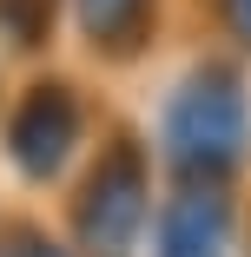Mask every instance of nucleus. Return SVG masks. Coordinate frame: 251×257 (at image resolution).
Instances as JSON below:
<instances>
[{"label":"nucleus","mask_w":251,"mask_h":257,"mask_svg":"<svg viewBox=\"0 0 251 257\" xmlns=\"http://www.w3.org/2000/svg\"><path fill=\"white\" fill-rule=\"evenodd\" d=\"M165 139H172V159L185 172H198V185H212L218 165L238 159L244 145V99L225 73H198L172 92V112H165Z\"/></svg>","instance_id":"f257e3e1"},{"label":"nucleus","mask_w":251,"mask_h":257,"mask_svg":"<svg viewBox=\"0 0 251 257\" xmlns=\"http://www.w3.org/2000/svg\"><path fill=\"white\" fill-rule=\"evenodd\" d=\"M225 250V198L212 185H192L172 204V231H165V257H218Z\"/></svg>","instance_id":"f03ea898"},{"label":"nucleus","mask_w":251,"mask_h":257,"mask_svg":"<svg viewBox=\"0 0 251 257\" xmlns=\"http://www.w3.org/2000/svg\"><path fill=\"white\" fill-rule=\"evenodd\" d=\"M66 139H73V106L60 92H40L27 106V125L14 132V159H27L33 172H53V159H60Z\"/></svg>","instance_id":"7ed1b4c3"},{"label":"nucleus","mask_w":251,"mask_h":257,"mask_svg":"<svg viewBox=\"0 0 251 257\" xmlns=\"http://www.w3.org/2000/svg\"><path fill=\"white\" fill-rule=\"evenodd\" d=\"M132 211H139V185L132 178L119 185V165H113V185L86 204V244L99 257H119V244L132 237Z\"/></svg>","instance_id":"20e7f679"},{"label":"nucleus","mask_w":251,"mask_h":257,"mask_svg":"<svg viewBox=\"0 0 251 257\" xmlns=\"http://www.w3.org/2000/svg\"><path fill=\"white\" fill-rule=\"evenodd\" d=\"M119 14H126V27H132V14H139V0H86V20H93V33H106V27H119Z\"/></svg>","instance_id":"39448f33"},{"label":"nucleus","mask_w":251,"mask_h":257,"mask_svg":"<svg viewBox=\"0 0 251 257\" xmlns=\"http://www.w3.org/2000/svg\"><path fill=\"white\" fill-rule=\"evenodd\" d=\"M7 257H46V250H40V244H14Z\"/></svg>","instance_id":"423d86ee"},{"label":"nucleus","mask_w":251,"mask_h":257,"mask_svg":"<svg viewBox=\"0 0 251 257\" xmlns=\"http://www.w3.org/2000/svg\"><path fill=\"white\" fill-rule=\"evenodd\" d=\"M231 7H238V14H244V33H251V0H231Z\"/></svg>","instance_id":"0eeeda50"}]
</instances>
